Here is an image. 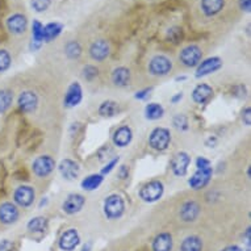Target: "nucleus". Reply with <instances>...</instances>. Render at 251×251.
<instances>
[{
  "label": "nucleus",
  "mask_w": 251,
  "mask_h": 251,
  "mask_svg": "<svg viewBox=\"0 0 251 251\" xmlns=\"http://www.w3.org/2000/svg\"><path fill=\"white\" fill-rule=\"evenodd\" d=\"M65 53L70 59H78L82 55V46L78 41L71 40L65 45Z\"/></svg>",
  "instance_id": "nucleus-33"
},
{
  "label": "nucleus",
  "mask_w": 251,
  "mask_h": 251,
  "mask_svg": "<svg viewBox=\"0 0 251 251\" xmlns=\"http://www.w3.org/2000/svg\"><path fill=\"white\" fill-rule=\"evenodd\" d=\"M163 116H165V108L159 103H149L145 107V117L150 121L162 119Z\"/></svg>",
  "instance_id": "nucleus-28"
},
{
  "label": "nucleus",
  "mask_w": 251,
  "mask_h": 251,
  "mask_svg": "<svg viewBox=\"0 0 251 251\" xmlns=\"http://www.w3.org/2000/svg\"><path fill=\"white\" fill-rule=\"evenodd\" d=\"M212 96H213V88L205 83H200L192 91V100L200 105L208 103L212 99Z\"/></svg>",
  "instance_id": "nucleus-23"
},
{
  "label": "nucleus",
  "mask_w": 251,
  "mask_h": 251,
  "mask_svg": "<svg viewBox=\"0 0 251 251\" xmlns=\"http://www.w3.org/2000/svg\"><path fill=\"white\" fill-rule=\"evenodd\" d=\"M150 91H151V88H144V90L137 91L134 98H136L137 100H145L149 96V94H150Z\"/></svg>",
  "instance_id": "nucleus-41"
},
{
  "label": "nucleus",
  "mask_w": 251,
  "mask_h": 251,
  "mask_svg": "<svg viewBox=\"0 0 251 251\" xmlns=\"http://www.w3.org/2000/svg\"><path fill=\"white\" fill-rule=\"evenodd\" d=\"M165 194V185L161 180H151L146 183L138 192L140 198L145 202H155L162 199Z\"/></svg>",
  "instance_id": "nucleus-6"
},
{
  "label": "nucleus",
  "mask_w": 251,
  "mask_h": 251,
  "mask_svg": "<svg viewBox=\"0 0 251 251\" xmlns=\"http://www.w3.org/2000/svg\"><path fill=\"white\" fill-rule=\"evenodd\" d=\"M200 210L201 209H200V205L198 202L194 201V200H188L181 205L179 216H180L181 221H184V223H194L198 220Z\"/></svg>",
  "instance_id": "nucleus-19"
},
{
  "label": "nucleus",
  "mask_w": 251,
  "mask_h": 251,
  "mask_svg": "<svg viewBox=\"0 0 251 251\" xmlns=\"http://www.w3.org/2000/svg\"><path fill=\"white\" fill-rule=\"evenodd\" d=\"M239 8L242 9L243 12H250L251 9V0H238Z\"/></svg>",
  "instance_id": "nucleus-42"
},
{
  "label": "nucleus",
  "mask_w": 251,
  "mask_h": 251,
  "mask_svg": "<svg viewBox=\"0 0 251 251\" xmlns=\"http://www.w3.org/2000/svg\"><path fill=\"white\" fill-rule=\"evenodd\" d=\"M98 67L94 66V65H87L84 69H83V76L86 80H92V79H95L98 76Z\"/></svg>",
  "instance_id": "nucleus-37"
},
{
  "label": "nucleus",
  "mask_w": 251,
  "mask_h": 251,
  "mask_svg": "<svg viewBox=\"0 0 251 251\" xmlns=\"http://www.w3.org/2000/svg\"><path fill=\"white\" fill-rule=\"evenodd\" d=\"M191 163V156L185 151H179L171 161V170L175 176H184Z\"/></svg>",
  "instance_id": "nucleus-16"
},
{
  "label": "nucleus",
  "mask_w": 251,
  "mask_h": 251,
  "mask_svg": "<svg viewBox=\"0 0 251 251\" xmlns=\"http://www.w3.org/2000/svg\"><path fill=\"white\" fill-rule=\"evenodd\" d=\"M226 0H200V11L205 17H214L223 12Z\"/></svg>",
  "instance_id": "nucleus-18"
},
{
  "label": "nucleus",
  "mask_w": 251,
  "mask_h": 251,
  "mask_svg": "<svg viewBox=\"0 0 251 251\" xmlns=\"http://www.w3.org/2000/svg\"><path fill=\"white\" fill-rule=\"evenodd\" d=\"M180 251H202V241L198 235H188L183 239Z\"/></svg>",
  "instance_id": "nucleus-29"
},
{
  "label": "nucleus",
  "mask_w": 251,
  "mask_h": 251,
  "mask_svg": "<svg viewBox=\"0 0 251 251\" xmlns=\"http://www.w3.org/2000/svg\"><path fill=\"white\" fill-rule=\"evenodd\" d=\"M86 204V198L80 194H70L62 202V210L66 214L79 213Z\"/></svg>",
  "instance_id": "nucleus-15"
},
{
  "label": "nucleus",
  "mask_w": 251,
  "mask_h": 251,
  "mask_svg": "<svg viewBox=\"0 0 251 251\" xmlns=\"http://www.w3.org/2000/svg\"><path fill=\"white\" fill-rule=\"evenodd\" d=\"M30 233H44L48 227V220L45 217H34L26 225Z\"/></svg>",
  "instance_id": "nucleus-32"
},
{
  "label": "nucleus",
  "mask_w": 251,
  "mask_h": 251,
  "mask_svg": "<svg viewBox=\"0 0 251 251\" xmlns=\"http://www.w3.org/2000/svg\"><path fill=\"white\" fill-rule=\"evenodd\" d=\"M20 217L19 206L13 201H4L0 204V223L4 225H12L17 223Z\"/></svg>",
  "instance_id": "nucleus-11"
},
{
  "label": "nucleus",
  "mask_w": 251,
  "mask_h": 251,
  "mask_svg": "<svg viewBox=\"0 0 251 251\" xmlns=\"http://www.w3.org/2000/svg\"><path fill=\"white\" fill-rule=\"evenodd\" d=\"M173 235L167 233V231L159 233L151 243L152 251H171L173 250Z\"/></svg>",
  "instance_id": "nucleus-24"
},
{
  "label": "nucleus",
  "mask_w": 251,
  "mask_h": 251,
  "mask_svg": "<svg viewBox=\"0 0 251 251\" xmlns=\"http://www.w3.org/2000/svg\"><path fill=\"white\" fill-rule=\"evenodd\" d=\"M13 103V92L11 90H0V115H4Z\"/></svg>",
  "instance_id": "nucleus-31"
},
{
  "label": "nucleus",
  "mask_w": 251,
  "mask_h": 251,
  "mask_svg": "<svg viewBox=\"0 0 251 251\" xmlns=\"http://www.w3.org/2000/svg\"><path fill=\"white\" fill-rule=\"evenodd\" d=\"M19 109L24 113H33L38 107V96L33 91H24L21 92L17 99Z\"/></svg>",
  "instance_id": "nucleus-13"
},
{
  "label": "nucleus",
  "mask_w": 251,
  "mask_h": 251,
  "mask_svg": "<svg viewBox=\"0 0 251 251\" xmlns=\"http://www.w3.org/2000/svg\"><path fill=\"white\" fill-rule=\"evenodd\" d=\"M109 54H111V45L104 38L95 40L88 48V55L95 62H104L109 57Z\"/></svg>",
  "instance_id": "nucleus-10"
},
{
  "label": "nucleus",
  "mask_w": 251,
  "mask_h": 251,
  "mask_svg": "<svg viewBox=\"0 0 251 251\" xmlns=\"http://www.w3.org/2000/svg\"><path fill=\"white\" fill-rule=\"evenodd\" d=\"M212 174H213V169H212L209 159H206L204 156H199L196 159V171L190 177L188 184H190L192 190H201V188L209 184L210 179H212Z\"/></svg>",
  "instance_id": "nucleus-1"
},
{
  "label": "nucleus",
  "mask_w": 251,
  "mask_h": 251,
  "mask_svg": "<svg viewBox=\"0 0 251 251\" xmlns=\"http://www.w3.org/2000/svg\"><path fill=\"white\" fill-rule=\"evenodd\" d=\"M223 59L220 57H209L201 61L196 67V78H202L218 71L223 67Z\"/></svg>",
  "instance_id": "nucleus-12"
},
{
  "label": "nucleus",
  "mask_w": 251,
  "mask_h": 251,
  "mask_svg": "<svg viewBox=\"0 0 251 251\" xmlns=\"http://www.w3.org/2000/svg\"><path fill=\"white\" fill-rule=\"evenodd\" d=\"M13 245L9 242L8 239H3L1 242H0V251H12Z\"/></svg>",
  "instance_id": "nucleus-43"
},
{
  "label": "nucleus",
  "mask_w": 251,
  "mask_h": 251,
  "mask_svg": "<svg viewBox=\"0 0 251 251\" xmlns=\"http://www.w3.org/2000/svg\"><path fill=\"white\" fill-rule=\"evenodd\" d=\"M202 61V50L201 48L196 44H190L184 46L179 51V62L184 67L192 69L198 67V65Z\"/></svg>",
  "instance_id": "nucleus-3"
},
{
  "label": "nucleus",
  "mask_w": 251,
  "mask_h": 251,
  "mask_svg": "<svg viewBox=\"0 0 251 251\" xmlns=\"http://www.w3.org/2000/svg\"><path fill=\"white\" fill-rule=\"evenodd\" d=\"M83 99V88L79 82H73L67 88L63 99V105L66 108H74L80 104Z\"/></svg>",
  "instance_id": "nucleus-14"
},
{
  "label": "nucleus",
  "mask_w": 251,
  "mask_h": 251,
  "mask_svg": "<svg viewBox=\"0 0 251 251\" xmlns=\"http://www.w3.org/2000/svg\"><path fill=\"white\" fill-rule=\"evenodd\" d=\"M112 83L115 84L116 87H128L130 84V80H132V73L129 70L128 67L120 66L116 67L115 70L112 71L111 75Z\"/></svg>",
  "instance_id": "nucleus-22"
},
{
  "label": "nucleus",
  "mask_w": 251,
  "mask_h": 251,
  "mask_svg": "<svg viewBox=\"0 0 251 251\" xmlns=\"http://www.w3.org/2000/svg\"><path fill=\"white\" fill-rule=\"evenodd\" d=\"M174 126L179 130H187V129L190 128L188 126V119L185 117L184 115H176L174 117Z\"/></svg>",
  "instance_id": "nucleus-36"
},
{
  "label": "nucleus",
  "mask_w": 251,
  "mask_h": 251,
  "mask_svg": "<svg viewBox=\"0 0 251 251\" xmlns=\"http://www.w3.org/2000/svg\"><path fill=\"white\" fill-rule=\"evenodd\" d=\"M36 192L30 185H19L13 192V202L20 208H29L34 202Z\"/></svg>",
  "instance_id": "nucleus-8"
},
{
  "label": "nucleus",
  "mask_w": 251,
  "mask_h": 251,
  "mask_svg": "<svg viewBox=\"0 0 251 251\" xmlns=\"http://www.w3.org/2000/svg\"><path fill=\"white\" fill-rule=\"evenodd\" d=\"M63 30V25L61 23H49L44 25V42H51L59 36Z\"/></svg>",
  "instance_id": "nucleus-26"
},
{
  "label": "nucleus",
  "mask_w": 251,
  "mask_h": 251,
  "mask_svg": "<svg viewBox=\"0 0 251 251\" xmlns=\"http://www.w3.org/2000/svg\"><path fill=\"white\" fill-rule=\"evenodd\" d=\"M181 99H183V92H179V94H176V95H174L173 98H171V103L177 104Z\"/></svg>",
  "instance_id": "nucleus-45"
},
{
  "label": "nucleus",
  "mask_w": 251,
  "mask_h": 251,
  "mask_svg": "<svg viewBox=\"0 0 251 251\" xmlns=\"http://www.w3.org/2000/svg\"><path fill=\"white\" fill-rule=\"evenodd\" d=\"M184 79H185V76H179V78H176L175 80H176V82H179V80H184Z\"/></svg>",
  "instance_id": "nucleus-47"
},
{
  "label": "nucleus",
  "mask_w": 251,
  "mask_h": 251,
  "mask_svg": "<svg viewBox=\"0 0 251 251\" xmlns=\"http://www.w3.org/2000/svg\"><path fill=\"white\" fill-rule=\"evenodd\" d=\"M119 112V104L113 100H105L100 104L99 115L103 117H113Z\"/></svg>",
  "instance_id": "nucleus-30"
},
{
  "label": "nucleus",
  "mask_w": 251,
  "mask_h": 251,
  "mask_svg": "<svg viewBox=\"0 0 251 251\" xmlns=\"http://www.w3.org/2000/svg\"><path fill=\"white\" fill-rule=\"evenodd\" d=\"M119 161H120V158L117 156V158H113L112 161H109L105 165V167H104L103 170H101V175H108V174L111 173V171H113L115 170V167H117V165H119Z\"/></svg>",
  "instance_id": "nucleus-38"
},
{
  "label": "nucleus",
  "mask_w": 251,
  "mask_h": 251,
  "mask_svg": "<svg viewBox=\"0 0 251 251\" xmlns=\"http://www.w3.org/2000/svg\"><path fill=\"white\" fill-rule=\"evenodd\" d=\"M242 121L246 126H250L251 125V108L246 107L242 111Z\"/></svg>",
  "instance_id": "nucleus-40"
},
{
  "label": "nucleus",
  "mask_w": 251,
  "mask_h": 251,
  "mask_svg": "<svg viewBox=\"0 0 251 251\" xmlns=\"http://www.w3.org/2000/svg\"><path fill=\"white\" fill-rule=\"evenodd\" d=\"M80 243V235L76 229H67L59 238V249L62 251H74Z\"/></svg>",
  "instance_id": "nucleus-17"
},
{
  "label": "nucleus",
  "mask_w": 251,
  "mask_h": 251,
  "mask_svg": "<svg viewBox=\"0 0 251 251\" xmlns=\"http://www.w3.org/2000/svg\"><path fill=\"white\" fill-rule=\"evenodd\" d=\"M133 140V130L128 125H123L115 130L112 141L117 148H126Z\"/></svg>",
  "instance_id": "nucleus-20"
},
{
  "label": "nucleus",
  "mask_w": 251,
  "mask_h": 251,
  "mask_svg": "<svg viewBox=\"0 0 251 251\" xmlns=\"http://www.w3.org/2000/svg\"><path fill=\"white\" fill-rule=\"evenodd\" d=\"M169 37L173 42L179 41V40L181 38V29L176 28V26H175V28H171L169 30Z\"/></svg>",
  "instance_id": "nucleus-39"
},
{
  "label": "nucleus",
  "mask_w": 251,
  "mask_h": 251,
  "mask_svg": "<svg viewBox=\"0 0 251 251\" xmlns=\"http://www.w3.org/2000/svg\"><path fill=\"white\" fill-rule=\"evenodd\" d=\"M104 214L108 220H119L125 212V201L123 196L117 194L109 195L104 201Z\"/></svg>",
  "instance_id": "nucleus-4"
},
{
  "label": "nucleus",
  "mask_w": 251,
  "mask_h": 251,
  "mask_svg": "<svg viewBox=\"0 0 251 251\" xmlns=\"http://www.w3.org/2000/svg\"><path fill=\"white\" fill-rule=\"evenodd\" d=\"M12 66V55L7 49H0V74H3Z\"/></svg>",
  "instance_id": "nucleus-34"
},
{
  "label": "nucleus",
  "mask_w": 251,
  "mask_h": 251,
  "mask_svg": "<svg viewBox=\"0 0 251 251\" xmlns=\"http://www.w3.org/2000/svg\"><path fill=\"white\" fill-rule=\"evenodd\" d=\"M5 28L12 36H23L28 29V17L21 12L11 13L5 20Z\"/></svg>",
  "instance_id": "nucleus-7"
},
{
  "label": "nucleus",
  "mask_w": 251,
  "mask_h": 251,
  "mask_svg": "<svg viewBox=\"0 0 251 251\" xmlns=\"http://www.w3.org/2000/svg\"><path fill=\"white\" fill-rule=\"evenodd\" d=\"M148 70L150 75L156 76V78H162L169 75L173 70V61L170 59L167 55L163 54H156L149 61Z\"/></svg>",
  "instance_id": "nucleus-2"
},
{
  "label": "nucleus",
  "mask_w": 251,
  "mask_h": 251,
  "mask_svg": "<svg viewBox=\"0 0 251 251\" xmlns=\"http://www.w3.org/2000/svg\"><path fill=\"white\" fill-rule=\"evenodd\" d=\"M221 251H243V250L239 246H237V245H231V246H227L225 247V249H223Z\"/></svg>",
  "instance_id": "nucleus-46"
},
{
  "label": "nucleus",
  "mask_w": 251,
  "mask_h": 251,
  "mask_svg": "<svg viewBox=\"0 0 251 251\" xmlns=\"http://www.w3.org/2000/svg\"><path fill=\"white\" fill-rule=\"evenodd\" d=\"M129 176V167L128 166H120V169H119V177L120 179H126V177Z\"/></svg>",
  "instance_id": "nucleus-44"
},
{
  "label": "nucleus",
  "mask_w": 251,
  "mask_h": 251,
  "mask_svg": "<svg viewBox=\"0 0 251 251\" xmlns=\"http://www.w3.org/2000/svg\"><path fill=\"white\" fill-rule=\"evenodd\" d=\"M171 144V133L167 128H155L149 136V146L155 151H165Z\"/></svg>",
  "instance_id": "nucleus-5"
},
{
  "label": "nucleus",
  "mask_w": 251,
  "mask_h": 251,
  "mask_svg": "<svg viewBox=\"0 0 251 251\" xmlns=\"http://www.w3.org/2000/svg\"><path fill=\"white\" fill-rule=\"evenodd\" d=\"M103 180L104 176L101 174H91V175L83 179L82 183H80V187L84 191H95L101 185Z\"/></svg>",
  "instance_id": "nucleus-27"
},
{
  "label": "nucleus",
  "mask_w": 251,
  "mask_h": 251,
  "mask_svg": "<svg viewBox=\"0 0 251 251\" xmlns=\"http://www.w3.org/2000/svg\"><path fill=\"white\" fill-rule=\"evenodd\" d=\"M58 169H59V173H61L62 176L65 177L66 180H75L80 174V167H79L78 163L73 161V159H69V158L63 159L59 163Z\"/></svg>",
  "instance_id": "nucleus-21"
},
{
  "label": "nucleus",
  "mask_w": 251,
  "mask_h": 251,
  "mask_svg": "<svg viewBox=\"0 0 251 251\" xmlns=\"http://www.w3.org/2000/svg\"><path fill=\"white\" fill-rule=\"evenodd\" d=\"M51 4V0H30V5L36 12H45Z\"/></svg>",
  "instance_id": "nucleus-35"
},
{
  "label": "nucleus",
  "mask_w": 251,
  "mask_h": 251,
  "mask_svg": "<svg viewBox=\"0 0 251 251\" xmlns=\"http://www.w3.org/2000/svg\"><path fill=\"white\" fill-rule=\"evenodd\" d=\"M44 44V24L40 20H33L32 24V41H30V50L36 51Z\"/></svg>",
  "instance_id": "nucleus-25"
},
{
  "label": "nucleus",
  "mask_w": 251,
  "mask_h": 251,
  "mask_svg": "<svg viewBox=\"0 0 251 251\" xmlns=\"http://www.w3.org/2000/svg\"><path fill=\"white\" fill-rule=\"evenodd\" d=\"M55 169V162L50 155H40L32 163V171L37 177H46Z\"/></svg>",
  "instance_id": "nucleus-9"
}]
</instances>
